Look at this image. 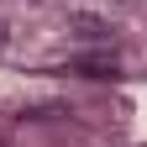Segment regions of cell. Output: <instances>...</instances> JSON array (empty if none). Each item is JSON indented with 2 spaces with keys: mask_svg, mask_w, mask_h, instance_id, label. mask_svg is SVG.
Returning <instances> with one entry per match:
<instances>
[{
  "mask_svg": "<svg viewBox=\"0 0 147 147\" xmlns=\"http://www.w3.org/2000/svg\"><path fill=\"white\" fill-rule=\"evenodd\" d=\"M68 26L79 32L84 42H105V37H110V26L100 21V16H89V11H74V16H68Z\"/></svg>",
  "mask_w": 147,
  "mask_h": 147,
  "instance_id": "obj_1",
  "label": "cell"
},
{
  "mask_svg": "<svg viewBox=\"0 0 147 147\" xmlns=\"http://www.w3.org/2000/svg\"><path fill=\"white\" fill-rule=\"evenodd\" d=\"M74 68L89 74V79H110V74H116V58H79Z\"/></svg>",
  "mask_w": 147,
  "mask_h": 147,
  "instance_id": "obj_2",
  "label": "cell"
},
{
  "mask_svg": "<svg viewBox=\"0 0 147 147\" xmlns=\"http://www.w3.org/2000/svg\"><path fill=\"white\" fill-rule=\"evenodd\" d=\"M5 37H11V26H5V21H0V47H5Z\"/></svg>",
  "mask_w": 147,
  "mask_h": 147,
  "instance_id": "obj_3",
  "label": "cell"
}]
</instances>
